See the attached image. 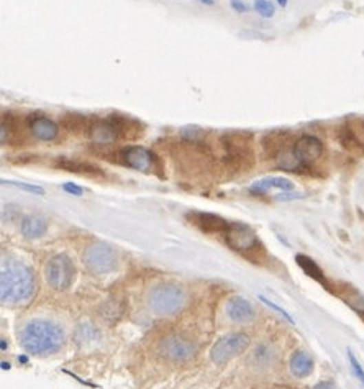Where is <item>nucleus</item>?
<instances>
[{
	"label": "nucleus",
	"mask_w": 364,
	"mask_h": 389,
	"mask_svg": "<svg viewBox=\"0 0 364 389\" xmlns=\"http://www.w3.org/2000/svg\"><path fill=\"white\" fill-rule=\"evenodd\" d=\"M123 163L128 168H133L141 173H154L156 169H160V161L154 153L143 147H128L122 151Z\"/></svg>",
	"instance_id": "9b49d317"
},
{
	"label": "nucleus",
	"mask_w": 364,
	"mask_h": 389,
	"mask_svg": "<svg viewBox=\"0 0 364 389\" xmlns=\"http://www.w3.org/2000/svg\"><path fill=\"white\" fill-rule=\"evenodd\" d=\"M348 360H350V365H351V370H353V373L356 378L359 379L364 384V370H363V366L359 365V361L356 360V357H354L353 352L351 350H348Z\"/></svg>",
	"instance_id": "5701e85b"
},
{
	"label": "nucleus",
	"mask_w": 364,
	"mask_h": 389,
	"mask_svg": "<svg viewBox=\"0 0 364 389\" xmlns=\"http://www.w3.org/2000/svg\"><path fill=\"white\" fill-rule=\"evenodd\" d=\"M125 118L112 117L105 120H97L89 127V136L97 145H112L125 134Z\"/></svg>",
	"instance_id": "9d476101"
},
{
	"label": "nucleus",
	"mask_w": 364,
	"mask_h": 389,
	"mask_svg": "<svg viewBox=\"0 0 364 389\" xmlns=\"http://www.w3.org/2000/svg\"><path fill=\"white\" fill-rule=\"evenodd\" d=\"M20 230L25 238H40L48 230V222L41 215H28L21 220Z\"/></svg>",
	"instance_id": "f3484780"
},
{
	"label": "nucleus",
	"mask_w": 364,
	"mask_h": 389,
	"mask_svg": "<svg viewBox=\"0 0 364 389\" xmlns=\"http://www.w3.org/2000/svg\"><path fill=\"white\" fill-rule=\"evenodd\" d=\"M45 277L54 291H66L76 280V268L66 255H56L46 263Z\"/></svg>",
	"instance_id": "20e7f679"
},
{
	"label": "nucleus",
	"mask_w": 364,
	"mask_h": 389,
	"mask_svg": "<svg viewBox=\"0 0 364 389\" xmlns=\"http://www.w3.org/2000/svg\"><path fill=\"white\" fill-rule=\"evenodd\" d=\"M84 264L92 275H107L117 266V253L112 250V246L105 245V243H96L85 250Z\"/></svg>",
	"instance_id": "0eeeda50"
},
{
	"label": "nucleus",
	"mask_w": 364,
	"mask_h": 389,
	"mask_svg": "<svg viewBox=\"0 0 364 389\" xmlns=\"http://www.w3.org/2000/svg\"><path fill=\"white\" fill-rule=\"evenodd\" d=\"M226 314L237 324H248L256 317V312L253 309L251 302L245 297L235 296L226 302Z\"/></svg>",
	"instance_id": "ddd939ff"
},
{
	"label": "nucleus",
	"mask_w": 364,
	"mask_h": 389,
	"mask_svg": "<svg viewBox=\"0 0 364 389\" xmlns=\"http://www.w3.org/2000/svg\"><path fill=\"white\" fill-rule=\"evenodd\" d=\"M231 6H233V7L237 8V10H239V12H245V10H246V6H245V3L238 2V0H233V2H231Z\"/></svg>",
	"instance_id": "cd10ccee"
},
{
	"label": "nucleus",
	"mask_w": 364,
	"mask_h": 389,
	"mask_svg": "<svg viewBox=\"0 0 364 389\" xmlns=\"http://www.w3.org/2000/svg\"><path fill=\"white\" fill-rule=\"evenodd\" d=\"M58 165L61 166L63 169L71 171V173H79V174H92V176H97V174H102V171L94 166L91 163H84V161H76V160H64L58 161Z\"/></svg>",
	"instance_id": "aec40b11"
},
{
	"label": "nucleus",
	"mask_w": 364,
	"mask_h": 389,
	"mask_svg": "<svg viewBox=\"0 0 364 389\" xmlns=\"http://www.w3.org/2000/svg\"><path fill=\"white\" fill-rule=\"evenodd\" d=\"M292 153L294 156L297 158L299 163L302 166H308L315 163V161L323 155V145L317 136L306 135L301 136V138L294 143Z\"/></svg>",
	"instance_id": "f8f14e48"
},
{
	"label": "nucleus",
	"mask_w": 364,
	"mask_h": 389,
	"mask_svg": "<svg viewBox=\"0 0 364 389\" xmlns=\"http://www.w3.org/2000/svg\"><path fill=\"white\" fill-rule=\"evenodd\" d=\"M271 189H281V191H292L294 185L286 178H266L261 181L255 182L251 186V192H258V194H266Z\"/></svg>",
	"instance_id": "a211bd4d"
},
{
	"label": "nucleus",
	"mask_w": 364,
	"mask_h": 389,
	"mask_svg": "<svg viewBox=\"0 0 364 389\" xmlns=\"http://www.w3.org/2000/svg\"><path fill=\"white\" fill-rule=\"evenodd\" d=\"M199 2H204V3H213V0H199Z\"/></svg>",
	"instance_id": "c756f323"
},
{
	"label": "nucleus",
	"mask_w": 364,
	"mask_h": 389,
	"mask_svg": "<svg viewBox=\"0 0 364 389\" xmlns=\"http://www.w3.org/2000/svg\"><path fill=\"white\" fill-rule=\"evenodd\" d=\"M30 130H32V135L41 142H51L58 136L59 128L51 118L35 117L30 123Z\"/></svg>",
	"instance_id": "2eb2a0df"
},
{
	"label": "nucleus",
	"mask_w": 364,
	"mask_h": 389,
	"mask_svg": "<svg viewBox=\"0 0 364 389\" xmlns=\"http://www.w3.org/2000/svg\"><path fill=\"white\" fill-rule=\"evenodd\" d=\"M289 368L295 378H307L314 371V358L308 353L302 352V350H299V352L292 353V357H290Z\"/></svg>",
	"instance_id": "dca6fc26"
},
{
	"label": "nucleus",
	"mask_w": 364,
	"mask_h": 389,
	"mask_svg": "<svg viewBox=\"0 0 364 389\" xmlns=\"http://www.w3.org/2000/svg\"><path fill=\"white\" fill-rule=\"evenodd\" d=\"M21 347L33 355H50L58 352L64 344L63 328L50 320H30L21 328Z\"/></svg>",
	"instance_id": "f03ea898"
},
{
	"label": "nucleus",
	"mask_w": 364,
	"mask_h": 389,
	"mask_svg": "<svg viewBox=\"0 0 364 389\" xmlns=\"http://www.w3.org/2000/svg\"><path fill=\"white\" fill-rule=\"evenodd\" d=\"M314 389H338V388L333 381H320V383L315 384Z\"/></svg>",
	"instance_id": "bb28decb"
},
{
	"label": "nucleus",
	"mask_w": 364,
	"mask_h": 389,
	"mask_svg": "<svg viewBox=\"0 0 364 389\" xmlns=\"http://www.w3.org/2000/svg\"><path fill=\"white\" fill-rule=\"evenodd\" d=\"M261 299H263V301H264V302H266V304H268V306H271L274 311H277V312H279V314H281V315H284V317H286V319H288L290 324H294V319H292V317H290V315H289V314H288V312H286L284 309H282V307L276 306V304H274V302L269 301V299H264V297H261Z\"/></svg>",
	"instance_id": "b1692460"
},
{
	"label": "nucleus",
	"mask_w": 364,
	"mask_h": 389,
	"mask_svg": "<svg viewBox=\"0 0 364 389\" xmlns=\"http://www.w3.org/2000/svg\"><path fill=\"white\" fill-rule=\"evenodd\" d=\"M225 237L230 248H233L238 253L248 256V258H250L251 253H255V251L263 248L259 243L258 235L246 224H238V222L230 224Z\"/></svg>",
	"instance_id": "423d86ee"
},
{
	"label": "nucleus",
	"mask_w": 364,
	"mask_h": 389,
	"mask_svg": "<svg viewBox=\"0 0 364 389\" xmlns=\"http://www.w3.org/2000/svg\"><path fill=\"white\" fill-rule=\"evenodd\" d=\"M186 304V293L173 283L158 284L149 291L148 306L156 315H174Z\"/></svg>",
	"instance_id": "7ed1b4c3"
},
{
	"label": "nucleus",
	"mask_w": 364,
	"mask_h": 389,
	"mask_svg": "<svg viewBox=\"0 0 364 389\" xmlns=\"http://www.w3.org/2000/svg\"><path fill=\"white\" fill-rule=\"evenodd\" d=\"M189 217L200 230H204V232L207 233H226V230H228L230 227V222L224 220L222 217L215 215V213L195 212L191 213Z\"/></svg>",
	"instance_id": "4468645a"
},
{
	"label": "nucleus",
	"mask_w": 364,
	"mask_h": 389,
	"mask_svg": "<svg viewBox=\"0 0 364 389\" xmlns=\"http://www.w3.org/2000/svg\"><path fill=\"white\" fill-rule=\"evenodd\" d=\"M222 147H224L225 158L231 165L245 166L251 160V135L246 132H231L222 136Z\"/></svg>",
	"instance_id": "39448f33"
},
{
	"label": "nucleus",
	"mask_w": 364,
	"mask_h": 389,
	"mask_svg": "<svg viewBox=\"0 0 364 389\" xmlns=\"http://www.w3.org/2000/svg\"><path fill=\"white\" fill-rule=\"evenodd\" d=\"M64 191H67V192H71V194H74V196H81L83 194V189H81L79 186H76V185H64Z\"/></svg>",
	"instance_id": "a878e982"
},
{
	"label": "nucleus",
	"mask_w": 364,
	"mask_h": 389,
	"mask_svg": "<svg viewBox=\"0 0 364 389\" xmlns=\"http://www.w3.org/2000/svg\"><path fill=\"white\" fill-rule=\"evenodd\" d=\"M295 262H297L299 266L303 269V273H306V275L314 277L315 281H319V283H322L323 286H327L323 271L320 269V266L314 262V260L308 258V256H306V255H297V256H295Z\"/></svg>",
	"instance_id": "6ab92c4d"
},
{
	"label": "nucleus",
	"mask_w": 364,
	"mask_h": 389,
	"mask_svg": "<svg viewBox=\"0 0 364 389\" xmlns=\"http://www.w3.org/2000/svg\"><path fill=\"white\" fill-rule=\"evenodd\" d=\"M274 358H276V353L269 345H259L251 355L253 365L258 366V368H268L269 365H272Z\"/></svg>",
	"instance_id": "412c9836"
},
{
	"label": "nucleus",
	"mask_w": 364,
	"mask_h": 389,
	"mask_svg": "<svg viewBox=\"0 0 364 389\" xmlns=\"http://www.w3.org/2000/svg\"><path fill=\"white\" fill-rule=\"evenodd\" d=\"M160 353L171 361L181 363L195 357L197 344L182 333H173L161 340Z\"/></svg>",
	"instance_id": "6e6552de"
},
{
	"label": "nucleus",
	"mask_w": 364,
	"mask_h": 389,
	"mask_svg": "<svg viewBox=\"0 0 364 389\" xmlns=\"http://www.w3.org/2000/svg\"><path fill=\"white\" fill-rule=\"evenodd\" d=\"M255 8L261 17H272L274 15L272 3L268 2V0H255Z\"/></svg>",
	"instance_id": "4be33fe9"
},
{
	"label": "nucleus",
	"mask_w": 364,
	"mask_h": 389,
	"mask_svg": "<svg viewBox=\"0 0 364 389\" xmlns=\"http://www.w3.org/2000/svg\"><path fill=\"white\" fill-rule=\"evenodd\" d=\"M36 291L35 276L27 264L17 260H3L0 269V299L7 304H21Z\"/></svg>",
	"instance_id": "f257e3e1"
},
{
	"label": "nucleus",
	"mask_w": 364,
	"mask_h": 389,
	"mask_svg": "<svg viewBox=\"0 0 364 389\" xmlns=\"http://www.w3.org/2000/svg\"><path fill=\"white\" fill-rule=\"evenodd\" d=\"M250 345V337L246 333L237 332L228 333V335L222 337L220 340H217V344L212 347L211 357L213 363L217 365H224V363L230 361L231 358L238 357L239 353H243Z\"/></svg>",
	"instance_id": "1a4fd4ad"
},
{
	"label": "nucleus",
	"mask_w": 364,
	"mask_h": 389,
	"mask_svg": "<svg viewBox=\"0 0 364 389\" xmlns=\"http://www.w3.org/2000/svg\"><path fill=\"white\" fill-rule=\"evenodd\" d=\"M10 185L19 186V187H21V189H25V191L36 192V194H43V189H41V187H38V186H30V185H25V182H10Z\"/></svg>",
	"instance_id": "393cba45"
},
{
	"label": "nucleus",
	"mask_w": 364,
	"mask_h": 389,
	"mask_svg": "<svg viewBox=\"0 0 364 389\" xmlns=\"http://www.w3.org/2000/svg\"><path fill=\"white\" fill-rule=\"evenodd\" d=\"M277 2H279L282 7H286V6H288V0H277Z\"/></svg>",
	"instance_id": "c85d7f7f"
}]
</instances>
